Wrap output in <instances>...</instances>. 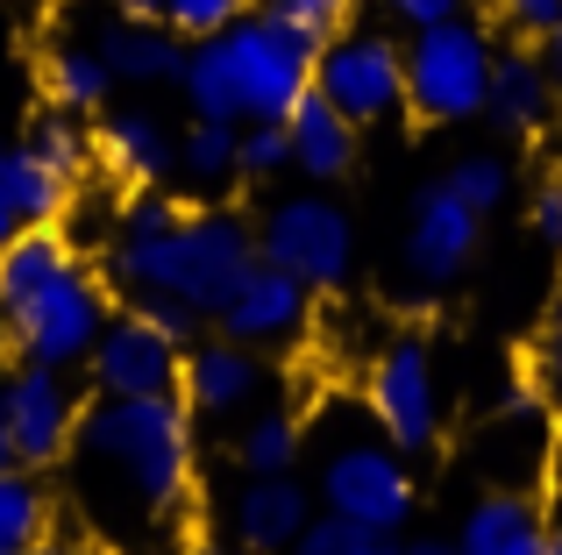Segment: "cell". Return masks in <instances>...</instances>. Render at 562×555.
Wrapping results in <instances>:
<instances>
[{
  "instance_id": "cell-1",
  "label": "cell",
  "mask_w": 562,
  "mask_h": 555,
  "mask_svg": "<svg viewBox=\"0 0 562 555\" xmlns=\"http://www.w3.org/2000/svg\"><path fill=\"white\" fill-rule=\"evenodd\" d=\"M71 471L86 520L114 548H165L192 485V406L179 392L150 399L100 392V406H86L71 434Z\"/></svg>"
},
{
  "instance_id": "cell-2",
  "label": "cell",
  "mask_w": 562,
  "mask_h": 555,
  "mask_svg": "<svg viewBox=\"0 0 562 555\" xmlns=\"http://www.w3.org/2000/svg\"><path fill=\"white\" fill-rule=\"evenodd\" d=\"M314 50L321 43L271 8L235 14L228 29H214L186 50L179 86L200 122H285L314 93Z\"/></svg>"
},
{
  "instance_id": "cell-3",
  "label": "cell",
  "mask_w": 562,
  "mask_h": 555,
  "mask_svg": "<svg viewBox=\"0 0 562 555\" xmlns=\"http://www.w3.org/2000/svg\"><path fill=\"white\" fill-rule=\"evenodd\" d=\"M263 264L257 236L235 214H179L165 228H122L114 242V278L136 292H179L206 320L228 306V292Z\"/></svg>"
},
{
  "instance_id": "cell-4",
  "label": "cell",
  "mask_w": 562,
  "mask_h": 555,
  "mask_svg": "<svg viewBox=\"0 0 562 555\" xmlns=\"http://www.w3.org/2000/svg\"><path fill=\"white\" fill-rule=\"evenodd\" d=\"M0 328H8L22 363L71 371V363L93 356L100 328H108V292H100V278L86 264H65L57 278H43L36 292H22L14 306H0Z\"/></svg>"
},
{
  "instance_id": "cell-5",
  "label": "cell",
  "mask_w": 562,
  "mask_h": 555,
  "mask_svg": "<svg viewBox=\"0 0 562 555\" xmlns=\"http://www.w3.org/2000/svg\"><path fill=\"white\" fill-rule=\"evenodd\" d=\"M492 43L484 29H470L463 14L435 29H413L406 50V107L420 122H463V114H484V93H492Z\"/></svg>"
},
{
  "instance_id": "cell-6",
  "label": "cell",
  "mask_w": 562,
  "mask_h": 555,
  "mask_svg": "<svg viewBox=\"0 0 562 555\" xmlns=\"http://www.w3.org/2000/svg\"><path fill=\"white\" fill-rule=\"evenodd\" d=\"M263 264L292 271L306 292H335L349 278V257H357V228L335 200H278L257 228Z\"/></svg>"
},
{
  "instance_id": "cell-7",
  "label": "cell",
  "mask_w": 562,
  "mask_h": 555,
  "mask_svg": "<svg viewBox=\"0 0 562 555\" xmlns=\"http://www.w3.org/2000/svg\"><path fill=\"white\" fill-rule=\"evenodd\" d=\"M86 406L71 399L65 371L50 363H22V371L0 385V420H8V442L22 471H50V463L71 456V434H79Z\"/></svg>"
},
{
  "instance_id": "cell-8",
  "label": "cell",
  "mask_w": 562,
  "mask_h": 555,
  "mask_svg": "<svg viewBox=\"0 0 562 555\" xmlns=\"http://www.w3.org/2000/svg\"><path fill=\"white\" fill-rule=\"evenodd\" d=\"M371 420L384 428V442L406 449V456L435 449V434H441V392H435V356H427L420 335L392 342L371 363Z\"/></svg>"
},
{
  "instance_id": "cell-9",
  "label": "cell",
  "mask_w": 562,
  "mask_h": 555,
  "mask_svg": "<svg viewBox=\"0 0 562 555\" xmlns=\"http://www.w3.org/2000/svg\"><path fill=\"white\" fill-rule=\"evenodd\" d=\"M314 93L335 100L349 122H384L406 100V57L384 36H328L314 50Z\"/></svg>"
},
{
  "instance_id": "cell-10",
  "label": "cell",
  "mask_w": 562,
  "mask_h": 555,
  "mask_svg": "<svg viewBox=\"0 0 562 555\" xmlns=\"http://www.w3.org/2000/svg\"><path fill=\"white\" fill-rule=\"evenodd\" d=\"M321 499H328V513H342V520L398 534L406 513H413V477H406V463H398L392 449L342 442V449H328V463H321Z\"/></svg>"
},
{
  "instance_id": "cell-11",
  "label": "cell",
  "mask_w": 562,
  "mask_h": 555,
  "mask_svg": "<svg viewBox=\"0 0 562 555\" xmlns=\"http://www.w3.org/2000/svg\"><path fill=\"white\" fill-rule=\"evenodd\" d=\"M86 371H93V385L114 392V399L179 392V342H171L150 314H108V328H100Z\"/></svg>"
},
{
  "instance_id": "cell-12",
  "label": "cell",
  "mask_w": 562,
  "mask_h": 555,
  "mask_svg": "<svg viewBox=\"0 0 562 555\" xmlns=\"http://www.w3.org/2000/svg\"><path fill=\"white\" fill-rule=\"evenodd\" d=\"M314 520V491L292 471H249V485L235 491V542L249 555H285Z\"/></svg>"
},
{
  "instance_id": "cell-13",
  "label": "cell",
  "mask_w": 562,
  "mask_h": 555,
  "mask_svg": "<svg viewBox=\"0 0 562 555\" xmlns=\"http://www.w3.org/2000/svg\"><path fill=\"white\" fill-rule=\"evenodd\" d=\"M214 320H221V335H228V342H249V349L292 342V335H300V320H306V285L292 271H278V264H257L243 285L228 292V306H221Z\"/></svg>"
},
{
  "instance_id": "cell-14",
  "label": "cell",
  "mask_w": 562,
  "mask_h": 555,
  "mask_svg": "<svg viewBox=\"0 0 562 555\" xmlns=\"http://www.w3.org/2000/svg\"><path fill=\"white\" fill-rule=\"evenodd\" d=\"M179 392L192 414L206 420H235L263 399V363L249 356V342H206L179 363Z\"/></svg>"
},
{
  "instance_id": "cell-15",
  "label": "cell",
  "mask_w": 562,
  "mask_h": 555,
  "mask_svg": "<svg viewBox=\"0 0 562 555\" xmlns=\"http://www.w3.org/2000/svg\"><path fill=\"white\" fill-rule=\"evenodd\" d=\"M477 222L484 214L470 207V200H456L449 185H435V193L420 200V214H413V236H406L413 278H420V285H449V278L470 264V250H477Z\"/></svg>"
},
{
  "instance_id": "cell-16",
  "label": "cell",
  "mask_w": 562,
  "mask_h": 555,
  "mask_svg": "<svg viewBox=\"0 0 562 555\" xmlns=\"http://www.w3.org/2000/svg\"><path fill=\"white\" fill-rule=\"evenodd\" d=\"M100 57L114 65V79H128V86H165V79H179L186 71V50H179V29H157V22H143V14H114L108 29H100Z\"/></svg>"
},
{
  "instance_id": "cell-17",
  "label": "cell",
  "mask_w": 562,
  "mask_h": 555,
  "mask_svg": "<svg viewBox=\"0 0 562 555\" xmlns=\"http://www.w3.org/2000/svg\"><path fill=\"white\" fill-rule=\"evenodd\" d=\"M555 107V79L549 65H535L527 50H498L492 57V93H484V114H492L506 136H535Z\"/></svg>"
},
{
  "instance_id": "cell-18",
  "label": "cell",
  "mask_w": 562,
  "mask_h": 555,
  "mask_svg": "<svg viewBox=\"0 0 562 555\" xmlns=\"http://www.w3.org/2000/svg\"><path fill=\"white\" fill-rule=\"evenodd\" d=\"M456 548L463 555H549V528H541V513H535L527 491H492V499L470 506Z\"/></svg>"
},
{
  "instance_id": "cell-19",
  "label": "cell",
  "mask_w": 562,
  "mask_h": 555,
  "mask_svg": "<svg viewBox=\"0 0 562 555\" xmlns=\"http://www.w3.org/2000/svg\"><path fill=\"white\" fill-rule=\"evenodd\" d=\"M285 136H292V165H300L306 179H342L349 157H357V122L321 93H306L300 107L285 114Z\"/></svg>"
},
{
  "instance_id": "cell-20",
  "label": "cell",
  "mask_w": 562,
  "mask_h": 555,
  "mask_svg": "<svg viewBox=\"0 0 562 555\" xmlns=\"http://www.w3.org/2000/svg\"><path fill=\"white\" fill-rule=\"evenodd\" d=\"M93 143H100V165H108L122 185H157L171 171V157H179V150H171V136L150 122V114H114Z\"/></svg>"
},
{
  "instance_id": "cell-21",
  "label": "cell",
  "mask_w": 562,
  "mask_h": 555,
  "mask_svg": "<svg viewBox=\"0 0 562 555\" xmlns=\"http://www.w3.org/2000/svg\"><path fill=\"white\" fill-rule=\"evenodd\" d=\"M65 264H79V250H71L65 236H57V222L14 228V236H8V250H0V306H14L22 292H36L43 278H57Z\"/></svg>"
},
{
  "instance_id": "cell-22",
  "label": "cell",
  "mask_w": 562,
  "mask_h": 555,
  "mask_svg": "<svg viewBox=\"0 0 562 555\" xmlns=\"http://www.w3.org/2000/svg\"><path fill=\"white\" fill-rule=\"evenodd\" d=\"M0 200L14 207L22 228H36V222H57V214L71 207V179L50 171L36 150H8V157H0Z\"/></svg>"
},
{
  "instance_id": "cell-23",
  "label": "cell",
  "mask_w": 562,
  "mask_h": 555,
  "mask_svg": "<svg viewBox=\"0 0 562 555\" xmlns=\"http://www.w3.org/2000/svg\"><path fill=\"white\" fill-rule=\"evenodd\" d=\"M50 534V491L36 485L29 471H0V555H22L29 542Z\"/></svg>"
},
{
  "instance_id": "cell-24",
  "label": "cell",
  "mask_w": 562,
  "mask_h": 555,
  "mask_svg": "<svg viewBox=\"0 0 562 555\" xmlns=\"http://www.w3.org/2000/svg\"><path fill=\"white\" fill-rule=\"evenodd\" d=\"M22 150H36L50 171H65V179L79 185V179H86V165L100 157V143L86 136L79 122H71V107H50V114H36V128H29V143H22Z\"/></svg>"
},
{
  "instance_id": "cell-25",
  "label": "cell",
  "mask_w": 562,
  "mask_h": 555,
  "mask_svg": "<svg viewBox=\"0 0 562 555\" xmlns=\"http://www.w3.org/2000/svg\"><path fill=\"white\" fill-rule=\"evenodd\" d=\"M108 86H114V65L100 50H57L50 57V100H57V107L86 114V107L108 100Z\"/></svg>"
},
{
  "instance_id": "cell-26",
  "label": "cell",
  "mask_w": 562,
  "mask_h": 555,
  "mask_svg": "<svg viewBox=\"0 0 562 555\" xmlns=\"http://www.w3.org/2000/svg\"><path fill=\"white\" fill-rule=\"evenodd\" d=\"M235 150H243L235 122H192V136H179V171L192 185H221L235 179Z\"/></svg>"
},
{
  "instance_id": "cell-27",
  "label": "cell",
  "mask_w": 562,
  "mask_h": 555,
  "mask_svg": "<svg viewBox=\"0 0 562 555\" xmlns=\"http://www.w3.org/2000/svg\"><path fill=\"white\" fill-rule=\"evenodd\" d=\"M392 548L398 542L384 528H363V520H342V513H321V520H306V534L285 555H392Z\"/></svg>"
},
{
  "instance_id": "cell-28",
  "label": "cell",
  "mask_w": 562,
  "mask_h": 555,
  "mask_svg": "<svg viewBox=\"0 0 562 555\" xmlns=\"http://www.w3.org/2000/svg\"><path fill=\"white\" fill-rule=\"evenodd\" d=\"M235 456H243V471H292V456H300V420L278 414V406L271 414H249Z\"/></svg>"
},
{
  "instance_id": "cell-29",
  "label": "cell",
  "mask_w": 562,
  "mask_h": 555,
  "mask_svg": "<svg viewBox=\"0 0 562 555\" xmlns=\"http://www.w3.org/2000/svg\"><path fill=\"white\" fill-rule=\"evenodd\" d=\"M285 165H292L285 122H249L243 128V150H235V171H243V179H271V171H285Z\"/></svg>"
},
{
  "instance_id": "cell-30",
  "label": "cell",
  "mask_w": 562,
  "mask_h": 555,
  "mask_svg": "<svg viewBox=\"0 0 562 555\" xmlns=\"http://www.w3.org/2000/svg\"><path fill=\"white\" fill-rule=\"evenodd\" d=\"M441 185H449L456 200H470L477 214H492L498 200H506V165H498V157H463V165H456Z\"/></svg>"
},
{
  "instance_id": "cell-31",
  "label": "cell",
  "mask_w": 562,
  "mask_h": 555,
  "mask_svg": "<svg viewBox=\"0 0 562 555\" xmlns=\"http://www.w3.org/2000/svg\"><path fill=\"white\" fill-rule=\"evenodd\" d=\"M263 8H271V14H285L292 29H306L314 43H328L335 29L349 22V0H263Z\"/></svg>"
},
{
  "instance_id": "cell-32",
  "label": "cell",
  "mask_w": 562,
  "mask_h": 555,
  "mask_svg": "<svg viewBox=\"0 0 562 555\" xmlns=\"http://www.w3.org/2000/svg\"><path fill=\"white\" fill-rule=\"evenodd\" d=\"M235 14H249V0H171L165 22L179 29V36H214V29H228Z\"/></svg>"
},
{
  "instance_id": "cell-33",
  "label": "cell",
  "mask_w": 562,
  "mask_h": 555,
  "mask_svg": "<svg viewBox=\"0 0 562 555\" xmlns=\"http://www.w3.org/2000/svg\"><path fill=\"white\" fill-rule=\"evenodd\" d=\"M136 314H150V320H157V328H165L179 349L192 342V335H200V320H206L192 299H179V292H143V306H136Z\"/></svg>"
},
{
  "instance_id": "cell-34",
  "label": "cell",
  "mask_w": 562,
  "mask_h": 555,
  "mask_svg": "<svg viewBox=\"0 0 562 555\" xmlns=\"http://www.w3.org/2000/svg\"><path fill=\"white\" fill-rule=\"evenodd\" d=\"M541 399L562 414V299L549 314V335H541Z\"/></svg>"
},
{
  "instance_id": "cell-35",
  "label": "cell",
  "mask_w": 562,
  "mask_h": 555,
  "mask_svg": "<svg viewBox=\"0 0 562 555\" xmlns=\"http://www.w3.org/2000/svg\"><path fill=\"white\" fill-rule=\"evenodd\" d=\"M498 14H506L513 29H527V36H549L562 22V0H498Z\"/></svg>"
},
{
  "instance_id": "cell-36",
  "label": "cell",
  "mask_w": 562,
  "mask_h": 555,
  "mask_svg": "<svg viewBox=\"0 0 562 555\" xmlns=\"http://www.w3.org/2000/svg\"><path fill=\"white\" fill-rule=\"evenodd\" d=\"M535 236L549 242V250H562V185H541L535 193Z\"/></svg>"
},
{
  "instance_id": "cell-37",
  "label": "cell",
  "mask_w": 562,
  "mask_h": 555,
  "mask_svg": "<svg viewBox=\"0 0 562 555\" xmlns=\"http://www.w3.org/2000/svg\"><path fill=\"white\" fill-rule=\"evenodd\" d=\"M456 8H463V0H392V14L406 29H435V22H449Z\"/></svg>"
},
{
  "instance_id": "cell-38",
  "label": "cell",
  "mask_w": 562,
  "mask_h": 555,
  "mask_svg": "<svg viewBox=\"0 0 562 555\" xmlns=\"http://www.w3.org/2000/svg\"><path fill=\"white\" fill-rule=\"evenodd\" d=\"M22 555H93L86 542H65V534H43V542H29Z\"/></svg>"
},
{
  "instance_id": "cell-39",
  "label": "cell",
  "mask_w": 562,
  "mask_h": 555,
  "mask_svg": "<svg viewBox=\"0 0 562 555\" xmlns=\"http://www.w3.org/2000/svg\"><path fill=\"white\" fill-rule=\"evenodd\" d=\"M114 8H122V14H143V22H165L171 0H114Z\"/></svg>"
},
{
  "instance_id": "cell-40",
  "label": "cell",
  "mask_w": 562,
  "mask_h": 555,
  "mask_svg": "<svg viewBox=\"0 0 562 555\" xmlns=\"http://www.w3.org/2000/svg\"><path fill=\"white\" fill-rule=\"evenodd\" d=\"M392 555H463V548H456V542H398Z\"/></svg>"
},
{
  "instance_id": "cell-41",
  "label": "cell",
  "mask_w": 562,
  "mask_h": 555,
  "mask_svg": "<svg viewBox=\"0 0 562 555\" xmlns=\"http://www.w3.org/2000/svg\"><path fill=\"white\" fill-rule=\"evenodd\" d=\"M549 79H555V93H562V22L549 29Z\"/></svg>"
},
{
  "instance_id": "cell-42",
  "label": "cell",
  "mask_w": 562,
  "mask_h": 555,
  "mask_svg": "<svg viewBox=\"0 0 562 555\" xmlns=\"http://www.w3.org/2000/svg\"><path fill=\"white\" fill-rule=\"evenodd\" d=\"M14 228H22V222H14V207L0 200V250H8V236H14Z\"/></svg>"
},
{
  "instance_id": "cell-43",
  "label": "cell",
  "mask_w": 562,
  "mask_h": 555,
  "mask_svg": "<svg viewBox=\"0 0 562 555\" xmlns=\"http://www.w3.org/2000/svg\"><path fill=\"white\" fill-rule=\"evenodd\" d=\"M14 463V442H8V420H0V471Z\"/></svg>"
},
{
  "instance_id": "cell-44",
  "label": "cell",
  "mask_w": 562,
  "mask_h": 555,
  "mask_svg": "<svg viewBox=\"0 0 562 555\" xmlns=\"http://www.w3.org/2000/svg\"><path fill=\"white\" fill-rule=\"evenodd\" d=\"M186 555H235V548H221V542H192Z\"/></svg>"
},
{
  "instance_id": "cell-45",
  "label": "cell",
  "mask_w": 562,
  "mask_h": 555,
  "mask_svg": "<svg viewBox=\"0 0 562 555\" xmlns=\"http://www.w3.org/2000/svg\"><path fill=\"white\" fill-rule=\"evenodd\" d=\"M0 157H8V143H0Z\"/></svg>"
}]
</instances>
